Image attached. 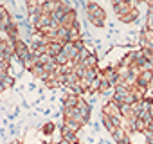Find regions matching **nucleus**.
<instances>
[{
	"instance_id": "5",
	"label": "nucleus",
	"mask_w": 153,
	"mask_h": 144,
	"mask_svg": "<svg viewBox=\"0 0 153 144\" xmlns=\"http://www.w3.org/2000/svg\"><path fill=\"white\" fill-rule=\"evenodd\" d=\"M137 18H139V6H135V7H133L131 11H128L126 15H123L119 20L124 22V24H131V22H135Z\"/></svg>"
},
{
	"instance_id": "3",
	"label": "nucleus",
	"mask_w": 153,
	"mask_h": 144,
	"mask_svg": "<svg viewBox=\"0 0 153 144\" xmlns=\"http://www.w3.org/2000/svg\"><path fill=\"white\" fill-rule=\"evenodd\" d=\"M112 139H114L117 144H124V142H128V140H130V133L121 126V128H117V130L112 133Z\"/></svg>"
},
{
	"instance_id": "2",
	"label": "nucleus",
	"mask_w": 153,
	"mask_h": 144,
	"mask_svg": "<svg viewBox=\"0 0 153 144\" xmlns=\"http://www.w3.org/2000/svg\"><path fill=\"white\" fill-rule=\"evenodd\" d=\"M151 83H153V70H144V72H140V74H139V81H137V85L148 88Z\"/></svg>"
},
{
	"instance_id": "10",
	"label": "nucleus",
	"mask_w": 153,
	"mask_h": 144,
	"mask_svg": "<svg viewBox=\"0 0 153 144\" xmlns=\"http://www.w3.org/2000/svg\"><path fill=\"white\" fill-rule=\"evenodd\" d=\"M146 29H148V31H153V13H148V18H146Z\"/></svg>"
},
{
	"instance_id": "4",
	"label": "nucleus",
	"mask_w": 153,
	"mask_h": 144,
	"mask_svg": "<svg viewBox=\"0 0 153 144\" xmlns=\"http://www.w3.org/2000/svg\"><path fill=\"white\" fill-rule=\"evenodd\" d=\"M31 72H33V76L40 78V79H42V81H45V83L51 79V76L47 74V70H45V67H43V65H38V63H36V65L33 67V70H31Z\"/></svg>"
},
{
	"instance_id": "1",
	"label": "nucleus",
	"mask_w": 153,
	"mask_h": 144,
	"mask_svg": "<svg viewBox=\"0 0 153 144\" xmlns=\"http://www.w3.org/2000/svg\"><path fill=\"white\" fill-rule=\"evenodd\" d=\"M81 6H83L85 11H87V18H88V22H90L94 27L103 29L105 24H106V13L101 9V6L96 4V2H81Z\"/></svg>"
},
{
	"instance_id": "7",
	"label": "nucleus",
	"mask_w": 153,
	"mask_h": 144,
	"mask_svg": "<svg viewBox=\"0 0 153 144\" xmlns=\"http://www.w3.org/2000/svg\"><path fill=\"white\" fill-rule=\"evenodd\" d=\"M61 50H63V45L58 43V42H52V43H49V52H47V54H51L52 58H56Z\"/></svg>"
},
{
	"instance_id": "11",
	"label": "nucleus",
	"mask_w": 153,
	"mask_h": 144,
	"mask_svg": "<svg viewBox=\"0 0 153 144\" xmlns=\"http://www.w3.org/2000/svg\"><path fill=\"white\" fill-rule=\"evenodd\" d=\"M52 131H54V124H52V122L43 124V133H45V135H51Z\"/></svg>"
},
{
	"instance_id": "9",
	"label": "nucleus",
	"mask_w": 153,
	"mask_h": 144,
	"mask_svg": "<svg viewBox=\"0 0 153 144\" xmlns=\"http://www.w3.org/2000/svg\"><path fill=\"white\" fill-rule=\"evenodd\" d=\"M112 88H114V87H112V85H110L108 81H105V79L101 78V85H99V92H101V94H108V92H110Z\"/></svg>"
},
{
	"instance_id": "8",
	"label": "nucleus",
	"mask_w": 153,
	"mask_h": 144,
	"mask_svg": "<svg viewBox=\"0 0 153 144\" xmlns=\"http://www.w3.org/2000/svg\"><path fill=\"white\" fill-rule=\"evenodd\" d=\"M2 78V90H7V88H11L13 85H15V79L9 76V74H6V76H0Z\"/></svg>"
},
{
	"instance_id": "6",
	"label": "nucleus",
	"mask_w": 153,
	"mask_h": 144,
	"mask_svg": "<svg viewBox=\"0 0 153 144\" xmlns=\"http://www.w3.org/2000/svg\"><path fill=\"white\" fill-rule=\"evenodd\" d=\"M78 110L83 114V117H85L87 121L90 119V112H92V106H90V105H88V103H87L83 97H79V103H78Z\"/></svg>"
},
{
	"instance_id": "12",
	"label": "nucleus",
	"mask_w": 153,
	"mask_h": 144,
	"mask_svg": "<svg viewBox=\"0 0 153 144\" xmlns=\"http://www.w3.org/2000/svg\"><path fill=\"white\" fill-rule=\"evenodd\" d=\"M124 144H133V142H131V140H128V142H124Z\"/></svg>"
}]
</instances>
